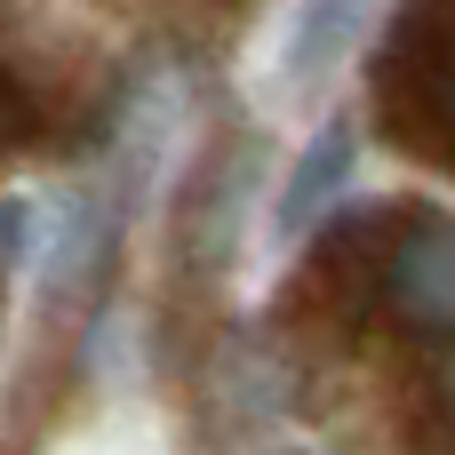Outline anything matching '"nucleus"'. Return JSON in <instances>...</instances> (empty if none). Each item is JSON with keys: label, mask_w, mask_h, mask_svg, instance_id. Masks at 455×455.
<instances>
[{"label": "nucleus", "mask_w": 455, "mask_h": 455, "mask_svg": "<svg viewBox=\"0 0 455 455\" xmlns=\"http://www.w3.org/2000/svg\"><path fill=\"white\" fill-rule=\"evenodd\" d=\"M112 216H120L112 184H104V176H72V184H40V192L8 200L0 240H8L24 288H32L40 304H72V296L88 288V272L104 264Z\"/></svg>", "instance_id": "nucleus-1"}, {"label": "nucleus", "mask_w": 455, "mask_h": 455, "mask_svg": "<svg viewBox=\"0 0 455 455\" xmlns=\"http://www.w3.org/2000/svg\"><path fill=\"white\" fill-rule=\"evenodd\" d=\"M184 144H192V80H184L176 64H152V72L128 88L120 128H112V160H104V184H112L120 216L168 200V184H176V168H184Z\"/></svg>", "instance_id": "nucleus-2"}, {"label": "nucleus", "mask_w": 455, "mask_h": 455, "mask_svg": "<svg viewBox=\"0 0 455 455\" xmlns=\"http://www.w3.org/2000/svg\"><path fill=\"white\" fill-rule=\"evenodd\" d=\"M392 304H400L416 328H432V336L455 328V224H424V232L400 248V264H392Z\"/></svg>", "instance_id": "nucleus-5"}, {"label": "nucleus", "mask_w": 455, "mask_h": 455, "mask_svg": "<svg viewBox=\"0 0 455 455\" xmlns=\"http://www.w3.org/2000/svg\"><path fill=\"white\" fill-rule=\"evenodd\" d=\"M128 360H136V320L112 304V312L96 320V336H88V368H96L104 384H128Z\"/></svg>", "instance_id": "nucleus-6"}, {"label": "nucleus", "mask_w": 455, "mask_h": 455, "mask_svg": "<svg viewBox=\"0 0 455 455\" xmlns=\"http://www.w3.org/2000/svg\"><path fill=\"white\" fill-rule=\"evenodd\" d=\"M376 8L384 0H288L280 24H272V40H264V96L312 104L344 72V56L368 40Z\"/></svg>", "instance_id": "nucleus-3"}, {"label": "nucleus", "mask_w": 455, "mask_h": 455, "mask_svg": "<svg viewBox=\"0 0 455 455\" xmlns=\"http://www.w3.org/2000/svg\"><path fill=\"white\" fill-rule=\"evenodd\" d=\"M352 168H360V128H352V120H320V128H312V144L296 152L288 184L272 192L264 240H272V248H296V240H312V232H320V224L344 208V192H352Z\"/></svg>", "instance_id": "nucleus-4"}]
</instances>
